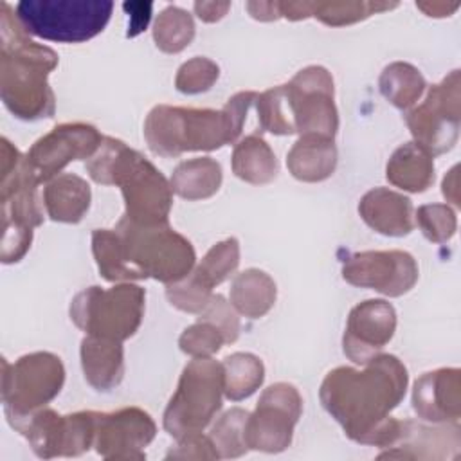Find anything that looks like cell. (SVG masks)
<instances>
[{"label": "cell", "instance_id": "obj_18", "mask_svg": "<svg viewBox=\"0 0 461 461\" xmlns=\"http://www.w3.org/2000/svg\"><path fill=\"white\" fill-rule=\"evenodd\" d=\"M396 331V312L384 299H367L357 304L348 317L342 337L344 355L364 366L376 357Z\"/></svg>", "mask_w": 461, "mask_h": 461}, {"label": "cell", "instance_id": "obj_19", "mask_svg": "<svg viewBox=\"0 0 461 461\" xmlns=\"http://www.w3.org/2000/svg\"><path fill=\"white\" fill-rule=\"evenodd\" d=\"M461 447L459 425L445 423L429 427L403 420L396 441L378 454V459H448L457 457Z\"/></svg>", "mask_w": 461, "mask_h": 461}, {"label": "cell", "instance_id": "obj_4", "mask_svg": "<svg viewBox=\"0 0 461 461\" xmlns=\"http://www.w3.org/2000/svg\"><path fill=\"white\" fill-rule=\"evenodd\" d=\"M85 167L94 182L121 187L122 220L137 227L169 225L173 189L166 176L137 149L115 137H103Z\"/></svg>", "mask_w": 461, "mask_h": 461}, {"label": "cell", "instance_id": "obj_41", "mask_svg": "<svg viewBox=\"0 0 461 461\" xmlns=\"http://www.w3.org/2000/svg\"><path fill=\"white\" fill-rule=\"evenodd\" d=\"M229 9H230V2H194L196 16L207 23L221 20Z\"/></svg>", "mask_w": 461, "mask_h": 461}, {"label": "cell", "instance_id": "obj_21", "mask_svg": "<svg viewBox=\"0 0 461 461\" xmlns=\"http://www.w3.org/2000/svg\"><path fill=\"white\" fill-rule=\"evenodd\" d=\"M358 214L375 232L402 238L414 229V209L411 198L387 187L369 189L358 202Z\"/></svg>", "mask_w": 461, "mask_h": 461}, {"label": "cell", "instance_id": "obj_39", "mask_svg": "<svg viewBox=\"0 0 461 461\" xmlns=\"http://www.w3.org/2000/svg\"><path fill=\"white\" fill-rule=\"evenodd\" d=\"M198 317L207 319L212 324H216L221 330V333L225 335L227 344H232V342L238 340V337H240V317H238V312L234 310V306L230 304V301H227L223 295L212 294L211 301L198 313Z\"/></svg>", "mask_w": 461, "mask_h": 461}, {"label": "cell", "instance_id": "obj_40", "mask_svg": "<svg viewBox=\"0 0 461 461\" xmlns=\"http://www.w3.org/2000/svg\"><path fill=\"white\" fill-rule=\"evenodd\" d=\"M218 459V454L209 439L202 432L189 434L178 439V445L166 454V459Z\"/></svg>", "mask_w": 461, "mask_h": 461}, {"label": "cell", "instance_id": "obj_29", "mask_svg": "<svg viewBox=\"0 0 461 461\" xmlns=\"http://www.w3.org/2000/svg\"><path fill=\"white\" fill-rule=\"evenodd\" d=\"M223 394L240 402L252 396L265 380V366L259 357L252 353H232L223 358Z\"/></svg>", "mask_w": 461, "mask_h": 461}, {"label": "cell", "instance_id": "obj_10", "mask_svg": "<svg viewBox=\"0 0 461 461\" xmlns=\"http://www.w3.org/2000/svg\"><path fill=\"white\" fill-rule=\"evenodd\" d=\"M223 367L212 357L193 358L182 371L162 425L169 436L182 439L202 432L221 409Z\"/></svg>", "mask_w": 461, "mask_h": 461}, {"label": "cell", "instance_id": "obj_1", "mask_svg": "<svg viewBox=\"0 0 461 461\" xmlns=\"http://www.w3.org/2000/svg\"><path fill=\"white\" fill-rule=\"evenodd\" d=\"M407 384L403 362L394 355L378 353L364 369H331L321 384L319 398L351 441L387 448L402 429V420L391 412L403 400Z\"/></svg>", "mask_w": 461, "mask_h": 461}, {"label": "cell", "instance_id": "obj_3", "mask_svg": "<svg viewBox=\"0 0 461 461\" xmlns=\"http://www.w3.org/2000/svg\"><path fill=\"white\" fill-rule=\"evenodd\" d=\"M256 97L254 90L238 92L221 110L157 104L144 121L148 148L155 155L175 158L185 151H212L232 144L241 135Z\"/></svg>", "mask_w": 461, "mask_h": 461}, {"label": "cell", "instance_id": "obj_32", "mask_svg": "<svg viewBox=\"0 0 461 461\" xmlns=\"http://www.w3.org/2000/svg\"><path fill=\"white\" fill-rule=\"evenodd\" d=\"M240 265V241L236 238H227L212 245L202 261L191 270L202 285L214 288L221 285L230 274L236 272Z\"/></svg>", "mask_w": 461, "mask_h": 461}, {"label": "cell", "instance_id": "obj_7", "mask_svg": "<svg viewBox=\"0 0 461 461\" xmlns=\"http://www.w3.org/2000/svg\"><path fill=\"white\" fill-rule=\"evenodd\" d=\"M115 230L131 281L153 277L171 285L184 279L196 265L191 241L169 225L137 227L121 218Z\"/></svg>", "mask_w": 461, "mask_h": 461}, {"label": "cell", "instance_id": "obj_43", "mask_svg": "<svg viewBox=\"0 0 461 461\" xmlns=\"http://www.w3.org/2000/svg\"><path fill=\"white\" fill-rule=\"evenodd\" d=\"M279 13L292 22L304 20L313 13V2H279Z\"/></svg>", "mask_w": 461, "mask_h": 461}, {"label": "cell", "instance_id": "obj_30", "mask_svg": "<svg viewBox=\"0 0 461 461\" xmlns=\"http://www.w3.org/2000/svg\"><path fill=\"white\" fill-rule=\"evenodd\" d=\"M382 95L398 110L411 108L423 94L427 83L421 72L405 61L389 63L378 79Z\"/></svg>", "mask_w": 461, "mask_h": 461}, {"label": "cell", "instance_id": "obj_9", "mask_svg": "<svg viewBox=\"0 0 461 461\" xmlns=\"http://www.w3.org/2000/svg\"><path fill=\"white\" fill-rule=\"evenodd\" d=\"M144 288L121 283L112 288L88 286L70 303L72 322L86 335L122 342L135 335L144 317Z\"/></svg>", "mask_w": 461, "mask_h": 461}, {"label": "cell", "instance_id": "obj_42", "mask_svg": "<svg viewBox=\"0 0 461 461\" xmlns=\"http://www.w3.org/2000/svg\"><path fill=\"white\" fill-rule=\"evenodd\" d=\"M245 7L252 18L261 22H272L281 18L279 2H247Z\"/></svg>", "mask_w": 461, "mask_h": 461}, {"label": "cell", "instance_id": "obj_35", "mask_svg": "<svg viewBox=\"0 0 461 461\" xmlns=\"http://www.w3.org/2000/svg\"><path fill=\"white\" fill-rule=\"evenodd\" d=\"M223 344L227 342L221 330L202 317H198L194 324L187 326L178 339L180 349L193 358L212 357L221 349Z\"/></svg>", "mask_w": 461, "mask_h": 461}, {"label": "cell", "instance_id": "obj_23", "mask_svg": "<svg viewBox=\"0 0 461 461\" xmlns=\"http://www.w3.org/2000/svg\"><path fill=\"white\" fill-rule=\"evenodd\" d=\"M286 167L301 182H322L337 167V146L330 137L301 135L286 153Z\"/></svg>", "mask_w": 461, "mask_h": 461}, {"label": "cell", "instance_id": "obj_2", "mask_svg": "<svg viewBox=\"0 0 461 461\" xmlns=\"http://www.w3.org/2000/svg\"><path fill=\"white\" fill-rule=\"evenodd\" d=\"M58 54L27 38L16 13L7 2L0 7V95L5 108L18 119L38 121L56 112L50 72Z\"/></svg>", "mask_w": 461, "mask_h": 461}, {"label": "cell", "instance_id": "obj_31", "mask_svg": "<svg viewBox=\"0 0 461 461\" xmlns=\"http://www.w3.org/2000/svg\"><path fill=\"white\" fill-rule=\"evenodd\" d=\"M194 38L193 16L176 5H167L160 11L153 23L155 45L167 54L184 50Z\"/></svg>", "mask_w": 461, "mask_h": 461}, {"label": "cell", "instance_id": "obj_27", "mask_svg": "<svg viewBox=\"0 0 461 461\" xmlns=\"http://www.w3.org/2000/svg\"><path fill=\"white\" fill-rule=\"evenodd\" d=\"M276 297L277 288L274 279L259 268H247L232 279L230 304L240 315L259 319L270 312Z\"/></svg>", "mask_w": 461, "mask_h": 461}, {"label": "cell", "instance_id": "obj_38", "mask_svg": "<svg viewBox=\"0 0 461 461\" xmlns=\"http://www.w3.org/2000/svg\"><path fill=\"white\" fill-rule=\"evenodd\" d=\"M166 297L171 306L185 313H200L212 297V290L198 281V277L189 272L184 279L166 286Z\"/></svg>", "mask_w": 461, "mask_h": 461}, {"label": "cell", "instance_id": "obj_44", "mask_svg": "<svg viewBox=\"0 0 461 461\" xmlns=\"http://www.w3.org/2000/svg\"><path fill=\"white\" fill-rule=\"evenodd\" d=\"M416 7L421 9L427 16H434V18H443V16H450L452 13L457 11L459 2L448 4V2H416Z\"/></svg>", "mask_w": 461, "mask_h": 461}, {"label": "cell", "instance_id": "obj_8", "mask_svg": "<svg viewBox=\"0 0 461 461\" xmlns=\"http://www.w3.org/2000/svg\"><path fill=\"white\" fill-rule=\"evenodd\" d=\"M112 11L108 0H22L14 7L27 34L58 43L92 40L103 32Z\"/></svg>", "mask_w": 461, "mask_h": 461}, {"label": "cell", "instance_id": "obj_36", "mask_svg": "<svg viewBox=\"0 0 461 461\" xmlns=\"http://www.w3.org/2000/svg\"><path fill=\"white\" fill-rule=\"evenodd\" d=\"M414 223L421 229L423 236L432 243H447L452 240L457 229V218L452 207L447 203L420 205L414 216Z\"/></svg>", "mask_w": 461, "mask_h": 461}, {"label": "cell", "instance_id": "obj_33", "mask_svg": "<svg viewBox=\"0 0 461 461\" xmlns=\"http://www.w3.org/2000/svg\"><path fill=\"white\" fill-rule=\"evenodd\" d=\"M247 418L249 412L245 409L232 407L225 411L211 427L209 439L218 457H240L249 450L245 443Z\"/></svg>", "mask_w": 461, "mask_h": 461}, {"label": "cell", "instance_id": "obj_12", "mask_svg": "<svg viewBox=\"0 0 461 461\" xmlns=\"http://www.w3.org/2000/svg\"><path fill=\"white\" fill-rule=\"evenodd\" d=\"M95 416L97 412L94 411L61 416L54 409L41 407L23 418L9 421V425L27 438L38 457H72L94 447Z\"/></svg>", "mask_w": 461, "mask_h": 461}, {"label": "cell", "instance_id": "obj_28", "mask_svg": "<svg viewBox=\"0 0 461 461\" xmlns=\"http://www.w3.org/2000/svg\"><path fill=\"white\" fill-rule=\"evenodd\" d=\"M223 180L221 166L211 157L182 160L171 173L169 185L184 200H205L218 193Z\"/></svg>", "mask_w": 461, "mask_h": 461}, {"label": "cell", "instance_id": "obj_25", "mask_svg": "<svg viewBox=\"0 0 461 461\" xmlns=\"http://www.w3.org/2000/svg\"><path fill=\"white\" fill-rule=\"evenodd\" d=\"M385 178L403 191L423 193L434 182V157L414 140L405 142L387 160Z\"/></svg>", "mask_w": 461, "mask_h": 461}, {"label": "cell", "instance_id": "obj_15", "mask_svg": "<svg viewBox=\"0 0 461 461\" xmlns=\"http://www.w3.org/2000/svg\"><path fill=\"white\" fill-rule=\"evenodd\" d=\"M418 263L405 250H364L344 258L346 283L380 292L387 297L407 294L418 281Z\"/></svg>", "mask_w": 461, "mask_h": 461}, {"label": "cell", "instance_id": "obj_34", "mask_svg": "<svg viewBox=\"0 0 461 461\" xmlns=\"http://www.w3.org/2000/svg\"><path fill=\"white\" fill-rule=\"evenodd\" d=\"M396 2H362V0H339V2H313L312 16L330 27H342L362 22L371 14L396 7Z\"/></svg>", "mask_w": 461, "mask_h": 461}, {"label": "cell", "instance_id": "obj_17", "mask_svg": "<svg viewBox=\"0 0 461 461\" xmlns=\"http://www.w3.org/2000/svg\"><path fill=\"white\" fill-rule=\"evenodd\" d=\"M155 434L157 425L146 411L122 407L113 412H97L94 447L108 461L144 459V448Z\"/></svg>", "mask_w": 461, "mask_h": 461}, {"label": "cell", "instance_id": "obj_26", "mask_svg": "<svg viewBox=\"0 0 461 461\" xmlns=\"http://www.w3.org/2000/svg\"><path fill=\"white\" fill-rule=\"evenodd\" d=\"M230 166L240 180L254 185L272 182L279 171L272 148L258 133H250L234 144Z\"/></svg>", "mask_w": 461, "mask_h": 461}, {"label": "cell", "instance_id": "obj_22", "mask_svg": "<svg viewBox=\"0 0 461 461\" xmlns=\"http://www.w3.org/2000/svg\"><path fill=\"white\" fill-rule=\"evenodd\" d=\"M85 380L95 391H112L124 376V349L121 342L86 335L79 348Z\"/></svg>", "mask_w": 461, "mask_h": 461}, {"label": "cell", "instance_id": "obj_24", "mask_svg": "<svg viewBox=\"0 0 461 461\" xmlns=\"http://www.w3.org/2000/svg\"><path fill=\"white\" fill-rule=\"evenodd\" d=\"M92 200L90 185L74 173H63L47 182L43 189V205L47 216L59 223H79Z\"/></svg>", "mask_w": 461, "mask_h": 461}, {"label": "cell", "instance_id": "obj_14", "mask_svg": "<svg viewBox=\"0 0 461 461\" xmlns=\"http://www.w3.org/2000/svg\"><path fill=\"white\" fill-rule=\"evenodd\" d=\"M303 414L299 391L286 382L268 385L245 423V443L249 450L268 454L283 452L290 447L294 429Z\"/></svg>", "mask_w": 461, "mask_h": 461}, {"label": "cell", "instance_id": "obj_13", "mask_svg": "<svg viewBox=\"0 0 461 461\" xmlns=\"http://www.w3.org/2000/svg\"><path fill=\"white\" fill-rule=\"evenodd\" d=\"M405 122L420 144L432 157L454 148L461 122V76L452 70L441 83L432 85L421 104L405 115Z\"/></svg>", "mask_w": 461, "mask_h": 461}, {"label": "cell", "instance_id": "obj_37", "mask_svg": "<svg viewBox=\"0 0 461 461\" xmlns=\"http://www.w3.org/2000/svg\"><path fill=\"white\" fill-rule=\"evenodd\" d=\"M220 67L203 56H194L189 61L182 63L175 76V86L178 92L194 95L207 92L218 79Z\"/></svg>", "mask_w": 461, "mask_h": 461}, {"label": "cell", "instance_id": "obj_6", "mask_svg": "<svg viewBox=\"0 0 461 461\" xmlns=\"http://www.w3.org/2000/svg\"><path fill=\"white\" fill-rule=\"evenodd\" d=\"M0 146V202H2V263H18L32 243V229L43 223L38 194L40 182L31 173L25 155L5 137Z\"/></svg>", "mask_w": 461, "mask_h": 461}, {"label": "cell", "instance_id": "obj_45", "mask_svg": "<svg viewBox=\"0 0 461 461\" xmlns=\"http://www.w3.org/2000/svg\"><path fill=\"white\" fill-rule=\"evenodd\" d=\"M457 166H454L447 175H445V178H443V184H441V191H443V196L448 200V202H452L456 207H459V189H457V185H459V182H457Z\"/></svg>", "mask_w": 461, "mask_h": 461}, {"label": "cell", "instance_id": "obj_20", "mask_svg": "<svg viewBox=\"0 0 461 461\" xmlns=\"http://www.w3.org/2000/svg\"><path fill=\"white\" fill-rule=\"evenodd\" d=\"M412 409L418 418L432 423H456L461 416V371L439 367L414 382Z\"/></svg>", "mask_w": 461, "mask_h": 461}, {"label": "cell", "instance_id": "obj_5", "mask_svg": "<svg viewBox=\"0 0 461 461\" xmlns=\"http://www.w3.org/2000/svg\"><path fill=\"white\" fill-rule=\"evenodd\" d=\"M254 106L259 131L335 139L339 130L333 77L321 65H310L299 70L288 83L258 94Z\"/></svg>", "mask_w": 461, "mask_h": 461}, {"label": "cell", "instance_id": "obj_16", "mask_svg": "<svg viewBox=\"0 0 461 461\" xmlns=\"http://www.w3.org/2000/svg\"><path fill=\"white\" fill-rule=\"evenodd\" d=\"M103 142L99 130L86 122H65L40 137L25 155V162L41 182H49L72 160L90 158Z\"/></svg>", "mask_w": 461, "mask_h": 461}, {"label": "cell", "instance_id": "obj_11", "mask_svg": "<svg viewBox=\"0 0 461 461\" xmlns=\"http://www.w3.org/2000/svg\"><path fill=\"white\" fill-rule=\"evenodd\" d=\"M65 382V367L58 355L34 351L14 364L2 358V402L7 421L23 418L52 402Z\"/></svg>", "mask_w": 461, "mask_h": 461}]
</instances>
